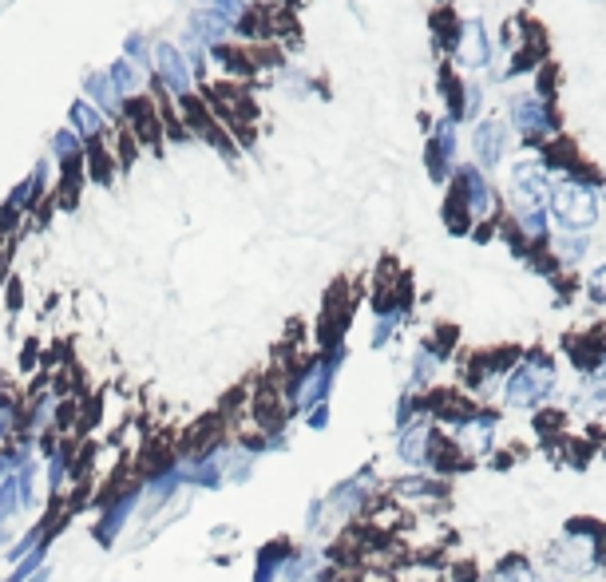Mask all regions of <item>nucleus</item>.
<instances>
[{
  "instance_id": "17",
  "label": "nucleus",
  "mask_w": 606,
  "mask_h": 582,
  "mask_svg": "<svg viewBox=\"0 0 606 582\" xmlns=\"http://www.w3.org/2000/svg\"><path fill=\"white\" fill-rule=\"evenodd\" d=\"M456 56L464 60V64H483L488 60V33H483L480 21H471L468 28L460 33V45H456Z\"/></svg>"
},
{
  "instance_id": "3",
  "label": "nucleus",
  "mask_w": 606,
  "mask_h": 582,
  "mask_svg": "<svg viewBox=\"0 0 606 582\" xmlns=\"http://www.w3.org/2000/svg\"><path fill=\"white\" fill-rule=\"evenodd\" d=\"M151 79H155V88H163L171 100H182V96H191V64L182 56L179 45H171V40H159L151 45Z\"/></svg>"
},
{
  "instance_id": "18",
  "label": "nucleus",
  "mask_w": 606,
  "mask_h": 582,
  "mask_svg": "<svg viewBox=\"0 0 606 582\" xmlns=\"http://www.w3.org/2000/svg\"><path fill=\"white\" fill-rule=\"evenodd\" d=\"M108 76H112L115 88L124 91V100H131V96H139V91H147V88H143L147 76H143V72H139V67H135V64H127L124 56L112 60V64H108Z\"/></svg>"
},
{
  "instance_id": "16",
  "label": "nucleus",
  "mask_w": 606,
  "mask_h": 582,
  "mask_svg": "<svg viewBox=\"0 0 606 582\" xmlns=\"http://www.w3.org/2000/svg\"><path fill=\"white\" fill-rule=\"evenodd\" d=\"M293 555V547L286 543V539H274V543H266V547L258 551V559H254V582H278L281 579V567H286V559Z\"/></svg>"
},
{
  "instance_id": "25",
  "label": "nucleus",
  "mask_w": 606,
  "mask_h": 582,
  "mask_svg": "<svg viewBox=\"0 0 606 582\" xmlns=\"http://www.w3.org/2000/svg\"><path fill=\"white\" fill-rule=\"evenodd\" d=\"M305 425L314 428V432H321V428L329 425V404H317V408H310V413H305Z\"/></svg>"
},
{
  "instance_id": "11",
  "label": "nucleus",
  "mask_w": 606,
  "mask_h": 582,
  "mask_svg": "<svg viewBox=\"0 0 606 582\" xmlns=\"http://www.w3.org/2000/svg\"><path fill=\"white\" fill-rule=\"evenodd\" d=\"M67 131L76 135L84 147H91V143H100V139L112 135V124H108L88 100H76L72 107H67Z\"/></svg>"
},
{
  "instance_id": "26",
  "label": "nucleus",
  "mask_w": 606,
  "mask_h": 582,
  "mask_svg": "<svg viewBox=\"0 0 606 582\" xmlns=\"http://www.w3.org/2000/svg\"><path fill=\"white\" fill-rule=\"evenodd\" d=\"M583 250H586V238H563V242H559V254H563V258H579Z\"/></svg>"
},
{
  "instance_id": "22",
  "label": "nucleus",
  "mask_w": 606,
  "mask_h": 582,
  "mask_svg": "<svg viewBox=\"0 0 606 582\" xmlns=\"http://www.w3.org/2000/svg\"><path fill=\"white\" fill-rule=\"evenodd\" d=\"M72 159H84V143H79L67 127H60V131L52 135V163L60 167V163H72Z\"/></svg>"
},
{
  "instance_id": "8",
  "label": "nucleus",
  "mask_w": 606,
  "mask_h": 582,
  "mask_svg": "<svg viewBox=\"0 0 606 582\" xmlns=\"http://www.w3.org/2000/svg\"><path fill=\"white\" fill-rule=\"evenodd\" d=\"M432 448H437V440H432V420H428V416H420V420H413L408 428L396 432V456H401V464H408V468L432 464V459H437Z\"/></svg>"
},
{
  "instance_id": "10",
  "label": "nucleus",
  "mask_w": 606,
  "mask_h": 582,
  "mask_svg": "<svg viewBox=\"0 0 606 582\" xmlns=\"http://www.w3.org/2000/svg\"><path fill=\"white\" fill-rule=\"evenodd\" d=\"M235 40V24H226L223 16H214V12H202L194 9L187 16V45L202 48V52H214V48H223Z\"/></svg>"
},
{
  "instance_id": "9",
  "label": "nucleus",
  "mask_w": 606,
  "mask_h": 582,
  "mask_svg": "<svg viewBox=\"0 0 606 582\" xmlns=\"http://www.w3.org/2000/svg\"><path fill=\"white\" fill-rule=\"evenodd\" d=\"M495 436V416L492 413H468L460 425H452V440L464 456H488Z\"/></svg>"
},
{
  "instance_id": "13",
  "label": "nucleus",
  "mask_w": 606,
  "mask_h": 582,
  "mask_svg": "<svg viewBox=\"0 0 606 582\" xmlns=\"http://www.w3.org/2000/svg\"><path fill=\"white\" fill-rule=\"evenodd\" d=\"M512 119H516V131L523 139H539V135L551 131V115L535 96H516L512 100Z\"/></svg>"
},
{
  "instance_id": "14",
  "label": "nucleus",
  "mask_w": 606,
  "mask_h": 582,
  "mask_svg": "<svg viewBox=\"0 0 606 582\" xmlns=\"http://www.w3.org/2000/svg\"><path fill=\"white\" fill-rule=\"evenodd\" d=\"M452 147H456V124H444L440 127L437 135H432V143H428V151H425V159H428V175L432 179H444L449 175V163H452Z\"/></svg>"
},
{
  "instance_id": "19",
  "label": "nucleus",
  "mask_w": 606,
  "mask_h": 582,
  "mask_svg": "<svg viewBox=\"0 0 606 582\" xmlns=\"http://www.w3.org/2000/svg\"><path fill=\"white\" fill-rule=\"evenodd\" d=\"M559 562L567 567V571H595V562H598V555H595V547L591 543H579V539H571V543H563L559 547Z\"/></svg>"
},
{
  "instance_id": "15",
  "label": "nucleus",
  "mask_w": 606,
  "mask_h": 582,
  "mask_svg": "<svg viewBox=\"0 0 606 582\" xmlns=\"http://www.w3.org/2000/svg\"><path fill=\"white\" fill-rule=\"evenodd\" d=\"M471 147H476L480 167L492 170L495 163H500V155H504V127L495 124V119H483V124L476 127V135H471Z\"/></svg>"
},
{
  "instance_id": "12",
  "label": "nucleus",
  "mask_w": 606,
  "mask_h": 582,
  "mask_svg": "<svg viewBox=\"0 0 606 582\" xmlns=\"http://www.w3.org/2000/svg\"><path fill=\"white\" fill-rule=\"evenodd\" d=\"M456 187H460L464 199H468L471 218H488V214L495 211L492 187H488V179H483V175H480L476 167H456Z\"/></svg>"
},
{
  "instance_id": "6",
  "label": "nucleus",
  "mask_w": 606,
  "mask_h": 582,
  "mask_svg": "<svg viewBox=\"0 0 606 582\" xmlns=\"http://www.w3.org/2000/svg\"><path fill=\"white\" fill-rule=\"evenodd\" d=\"M512 194H516L519 214L543 211V202L551 199V175L543 163H519L512 170Z\"/></svg>"
},
{
  "instance_id": "27",
  "label": "nucleus",
  "mask_w": 606,
  "mask_h": 582,
  "mask_svg": "<svg viewBox=\"0 0 606 582\" xmlns=\"http://www.w3.org/2000/svg\"><path fill=\"white\" fill-rule=\"evenodd\" d=\"M591 298H595V302H606V266L591 274Z\"/></svg>"
},
{
  "instance_id": "24",
  "label": "nucleus",
  "mask_w": 606,
  "mask_h": 582,
  "mask_svg": "<svg viewBox=\"0 0 606 582\" xmlns=\"http://www.w3.org/2000/svg\"><path fill=\"white\" fill-rule=\"evenodd\" d=\"M500 582H539V579H535V571H531L528 562L512 559L504 571H500Z\"/></svg>"
},
{
  "instance_id": "4",
  "label": "nucleus",
  "mask_w": 606,
  "mask_h": 582,
  "mask_svg": "<svg viewBox=\"0 0 606 582\" xmlns=\"http://www.w3.org/2000/svg\"><path fill=\"white\" fill-rule=\"evenodd\" d=\"M551 211H555V218L567 230H583V226H591L598 218V199L583 182H563V187L551 191Z\"/></svg>"
},
{
  "instance_id": "2",
  "label": "nucleus",
  "mask_w": 606,
  "mask_h": 582,
  "mask_svg": "<svg viewBox=\"0 0 606 582\" xmlns=\"http://www.w3.org/2000/svg\"><path fill=\"white\" fill-rule=\"evenodd\" d=\"M555 392V365L547 357H528L519 369H512V377L504 381V401L507 408H535Z\"/></svg>"
},
{
  "instance_id": "23",
  "label": "nucleus",
  "mask_w": 606,
  "mask_h": 582,
  "mask_svg": "<svg viewBox=\"0 0 606 582\" xmlns=\"http://www.w3.org/2000/svg\"><path fill=\"white\" fill-rule=\"evenodd\" d=\"M199 9L223 16L226 24H238L250 12V0H199Z\"/></svg>"
},
{
  "instance_id": "20",
  "label": "nucleus",
  "mask_w": 606,
  "mask_h": 582,
  "mask_svg": "<svg viewBox=\"0 0 606 582\" xmlns=\"http://www.w3.org/2000/svg\"><path fill=\"white\" fill-rule=\"evenodd\" d=\"M432 28H437L440 48H449V52H456V45H460V33H464L460 16H456L452 9H440L437 16H432Z\"/></svg>"
},
{
  "instance_id": "5",
  "label": "nucleus",
  "mask_w": 606,
  "mask_h": 582,
  "mask_svg": "<svg viewBox=\"0 0 606 582\" xmlns=\"http://www.w3.org/2000/svg\"><path fill=\"white\" fill-rule=\"evenodd\" d=\"M127 131L135 135V143L139 147H159L163 143V107L151 91H139L131 100L124 103V124Z\"/></svg>"
},
{
  "instance_id": "7",
  "label": "nucleus",
  "mask_w": 606,
  "mask_h": 582,
  "mask_svg": "<svg viewBox=\"0 0 606 582\" xmlns=\"http://www.w3.org/2000/svg\"><path fill=\"white\" fill-rule=\"evenodd\" d=\"M84 100L96 107V112L108 119L112 127H119L124 124V91L115 88L112 84V76H108V67H96V72H88L84 76Z\"/></svg>"
},
{
  "instance_id": "1",
  "label": "nucleus",
  "mask_w": 606,
  "mask_h": 582,
  "mask_svg": "<svg viewBox=\"0 0 606 582\" xmlns=\"http://www.w3.org/2000/svg\"><path fill=\"white\" fill-rule=\"evenodd\" d=\"M135 511H139V480L108 483L100 516H96V523H91V539H96L100 547H115V539L124 535V527L131 523Z\"/></svg>"
},
{
  "instance_id": "21",
  "label": "nucleus",
  "mask_w": 606,
  "mask_h": 582,
  "mask_svg": "<svg viewBox=\"0 0 606 582\" xmlns=\"http://www.w3.org/2000/svg\"><path fill=\"white\" fill-rule=\"evenodd\" d=\"M48 547H52V543H40V547L28 551L21 562H12V571H9V579H4V582H28V579H33V574L48 562Z\"/></svg>"
}]
</instances>
